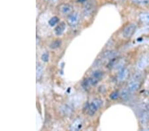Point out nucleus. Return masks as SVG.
I'll return each instance as SVG.
<instances>
[{
    "mask_svg": "<svg viewBox=\"0 0 149 131\" xmlns=\"http://www.w3.org/2000/svg\"><path fill=\"white\" fill-rule=\"evenodd\" d=\"M103 102L102 100L99 99H95L93 101L92 103H91L88 105V113L89 115L92 116L97 112V111L99 109L100 107L102 106Z\"/></svg>",
    "mask_w": 149,
    "mask_h": 131,
    "instance_id": "obj_1",
    "label": "nucleus"
},
{
    "mask_svg": "<svg viewBox=\"0 0 149 131\" xmlns=\"http://www.w3.org/2000/svg\"><path fill=\"white\" fill-rule=\"evenodd\" d=\"M136 29V25L134 23H131L127 26L124 28L123 31V37L125 39H130L132 37V36L134 35Z\"/></svg>",
    "mask_w": 149,
    "mask_h": 131,
    "instance_id": "obj_2",
    "label": "nucleus"
},
{
    "mask_svg": "<svg viewBox=\"0 0 149 131\" xmlns=\"http://www.w3.org/2000/svg\"><path fill=\"white\" fill-rule=\"evenodd\" d=\"M141 86V80L139 78L133 77V79L131 81V82L129 83L128 86H127V90L131 93V94H133V93L136 92L139 89Z\"/></svg>",
    "mask_w": 149,
    "mask_h": 131,
    "instance_id": "obj_3",
    "label": "nucleus"
},
{
    "mask_svg": "<svg viewBox=\"0 0 149 131\" xmlns=\"http://www.w3.org/2000/svg\"><path fill=\"white\" fill-rule=\"evenodd\" d=\"M79 21H80V15L78 13H71L67 19V22L70 27H76Z\"/></svg>",
    "mask_w": 149,
    "mask_h": 131,
    "instance_id": "obj_4",
    "label": "nucleus"
},
{
    "mask_svg": "<svg viewBox=\"0 0 149 131\" xmlns=\"http://www.w3.org/2000/svg\"><path fill=\"white\" fill-rule=\"evenodd\" d=\"M59 11L62 15H70L73 11V8L69 4H62L59 7Z\"/></svg>",
    "mask_w": 149,
    "mask_h": 131,
    "instance_id": "obj_5",
    "label": "nucleus"
},
{
    "mask_svg": "<svg viewBox=\"0 0 149 131\" xmlns=\"http://www.w3.org/2000/svg\"><path fill=\"white\" fill-rule=\"evenodd\" d=\"M83 127V121L81 119L78 118L74 120L70 126V129L72 130H79Z\"/></svg>",
    "mask_w": 149,
    "mask_h": 131,
    "instance_id": "obj_6",
    "label": "nucleus"
},
{
    "mask_svg": "<svg viewBox=\"0 0 149 131\" xmlns=\"http://www.w3.org/2000/svg\"><path fill=\"white\" fill-rule=\"evenodd\" d=\"M138 67L140 69H144L149 65V57L148 56H143L139 60L138 62Z\"/></svg>",
    "mask_w": 149,
    "mask_h": 131,
    "instance_id": "obj_7",
    "label": "nucleus"
},
{
    "mask_svg": "<svg viewBox=\"0 0 149 131\" xmlns=\"http://www.w3.org/2000/svg\"><path fill=\"white\" fill-rule=\"evenodd\" d=\"M129 70L126 68H123L119 72L118 79L120 81L125 80L129 76Z\"/></svg>",
    "mask_w": 149,
    "mask_h": 131,
    "instance_id": "obj_8",
    "label": "nucleus"
},
{
    "mask_svg": "<svg viewBox=\"0 0 149 131\" xmlns=\"http://www.w3.org/2000/svg\"><path fill=\"white\" fill-rule=\"evenodd\" d=\"M65 29H66V24L62 22L55 28L54 33L57 36H61L63 34Z\"/></svg>",
    "mask_w": 149,
    "mask_h": 131,
    "instance_id": "obj_9",
    "label": "nucleus"
},
{
    "mask_svg": "<svg viewBox=\"0 0 149 131\" xmlns=\"http://www.w3.org/2000/svg\"><path fill=\"white\" fill-rule=\"evenodd\" d=\"M140 121L141 123L146 124L149 121V113L147 111H144L140 115Z\"/></svg>",
    "mask_w": 149,
    "mask_h": 131,
    "instance_id": "obj_10",
    "label": "nucleus"
},
{
    "mask_svg": "<svg viewBox=\"0 0 149 131\" xmlns=\"http://www.w3.org/2000/svg\"><path fill=\"white\" fill-rule=\"evenodd\" d=\"M141 21L143 22L144 24H147L149 25V13H141L140 16Z\"/></svg>",
    "mask_w": 149,
    "mask_h": 131,
    "instance_id": "obj_11",
    "label": "nucleus"
},
{
    "mask_svg": "<svg viewBox=\"0 0 149 131\" xmlns=\"http://www.w3.org/2000/svg\"><path fill=\"white\" fill-rule=\"evenodd\" d=\"M62 44V41L61 40H54V41H53L52 42L51 44H50V48L51 49H58V48H59L60 46H61V45Z\"/></svg>",
    "mask_w": 149,
    "mask_h": 131,
    "instance_id": "obj_12",
    "label": "nucleus"
},
{
    "mask_svg": "<svg viewBox=\"0 0 149 131\" xmlns=\"http://www.w3.org/2000/svg\"><path fill=\"white\" fill-rule=\"evenodd\" d=\"M43 73V68L41 65L38 64L37 67V73H36V76H37V79H39L41 77Z\"/></svg>",
    "mask_w": 149,
    "mask_h": 131,
    "instance_id": "obj_13",
    "label": "nucleus"
},
{
    "mask_svg": "<svg viewBox=\"0 0 149 131\" xmlns=\"http://www.w3.org/2000/svg\"><path fill=\"white\" fill-rule=\"evenodd\" d=\"M131 94L130 92H129L127 89H124L123 91L121 92V97L122 98V99H124V100H126L129 97V95H130Z\"/></svg>",
    "mask_w": 149,
    "mask_h": 131,
    "instance_id": "obj_14",
    "label": "nucleus"
},
{
    "mask_svg": "<svg viewBox=\"0 0 149 131\" xmlns=\"http://www.w3.org/2000/svg\"><path fill=\"white\" fill-rule=\"evenodd\" d=\"M59 22V19L57 17H52L49 21V24L50 25V26L51 27H54V25H56V24Z\"/></svg>",
    "mask_w": 149,
    "mask_h": 131,
    "instance_id": "obj_15",
    "label": "nucleus"
},
{
    "mask_svg": "<svg viewBox=\"0 0 149 131\" xmlns=\"http://www.w3.org/2000/svg\"><path fill=\"white\" fill-rule=\"evenodd\" d=\"M119 97V93L118 91H114L111 93V94L110 95V99L112 100H116L117 99H118V97Z\"/></svg>",
    "mask_w": 149,
    "mask_h": 131,
    "instance_id": "obj_16",
    "label": "nucleus"
},
{
    "mask_svg": "<svg viewBox=\"0 0 149 131\" xmlns=\"http://www.w3.org/2000/svg\"><path fill=\"white\" fill-rule=\"evenodd\" d=\"M134 3L139 5H148L149 4V0H133Z\"/></svg>",
    "mask_w": 149,
    "mask_h": 131,
    "instance_id": "obj_17",
    "label": "nucleus"
},
{
    "mask_svg": "<svg viewBox=\"0 0 149 131\" xmlns=\"http://www.w3.org/2000/svg\"><path fill=\"white\" fill-rule=\"evenodd\" d=\"M42 60L43 62H47L49 61V55L48 54V53H45V54H42Z\"/></svg>",
    "mask_w": 149,
    "mask_h": 131,
    "instance_id": "obj_18",
    "label": "nucleus"
},
{
    "mask_svg": "<svg viewBox=\"0 0 149 131\" xmlns=\"http://www.w3.org/2000/svg\"><path fill=\"white\" fill-rule=\"evenodd\" d=\"M78 1L80 2H84V1H85L86 0H78Z\"/></svg>",
    "mask_w": 149,
    "mask_h": 131,
    "instance_id": "obj_19",
    "label": "nucleus"
},
{
    "mask_svg": "<svg viewBox=\"0 0 149 131\" xmlns=\"http://www.w3.org/2000/svg\"><path fill=\"white\" fill-rule=\"evenodd\" d=\"M47 1H51V0H47Z\"/></svg>",
    "mask_w": 149,
    "mask_h": 131,
    "instance_id": "obj_20",
    "label": "nucleus"
}]
</instances>
